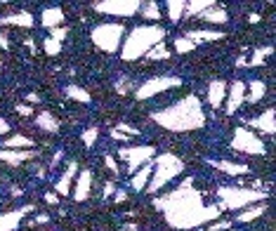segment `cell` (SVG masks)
<instances>
[{"mask_svg":"<svg viewBox=\"0 0 276 231\" xmlns=\"http://www.w3.org/2000/svg\"><path fill=\"white\" fill-rule=\"evenodd\" d=\"M111 137H114V139H118V142H130V135H125V132H121V130H118V128H116V130H114V128H111Z\"/></svg>","mask_w":276,"mask_h":231,"instance_id":"74e56055","label":"cell"},{"mask_svg":"<svg viewBox=\"0 0 276 231\" xmlns=\"http://www.w3.org/2000/svg\"><path fill=\"white\" fill-rule=\"evenodd\" d=\"M144 57H146V59H151V62H153V59H168L170 50L165 47V43H158V45H153L151 50L144 54Z\"/></svg>","mask_w":276,"mask_h":231,"instance_id":"484cf974","label":"cell"},{"mask_svg":"<svg viewBox=\"0 0 276 231\" xmlns=\"http://www.w3.org/2000/svg\"><path fill=\"white\" fill-rule=\"evenodd\" d=\"M45 200H47V203H57L59 196H57V193H45Z\"/></svg>","mask_w":276,"mask_h":231,"instance_id":"b9f144b4","label":"cell"},{"mask_svg":"<svg viewBox=\"0 0 276 231\" xmlns=\"http://www.w3.org/2000/svg\"><path fill=\"white\" fill-rule=\"evenodd\" d=\"M175 85H179V80H177V78H156V80H149V83H144L142 87H139L137 97H139V99H144V97H149V94L163 92V90L175 87Z\"/></svg>","mask_w":276,"mask_h":231,"instance_id":"30bf717a","label":"cell"},{"mask_svg":"<svg viewBox=\"0 0 276 231\" xmlns=\"http://www.w3.org/2000/svg\"><path fill=\"white\" fill-rule=\"evenodd\" d=\"M12 147H26V149H33V142L26 137H12L8 139L5 144H3V149H12Z\"/></svg>","mask_w":276,"mask_h":231,"instance_id":"f1b7e54d","label":"cell"},{"mask_svg":"<svg viewBox=\"0 0 276 231\" xmlns=\"http://www.w3.org/2000/svg\"><path fill=\"white\" fill-rule=\"evenodd\" d=\"M271 54V47H260V50H255L253 54V62H250V66H257V64H264V57H269Z\"/></svg>","mask_w":276,"mask_h":231,"instance_id":"1f68e13d","label":"cell"},{"mask_svg":"<svg viewBox=\"0 0 276 231\" xmlns=\"http://www.w3.org/2000/svg\"><path fill=\"white\" fill-rule=\"evenodd\" d=\"M118 156H121L123 161H128V170H130V175L135 172V170L142 165V163H149L153 156V149L151 147H132V149H121L118 151Z\"/></svg>","mask_w":276,"mask_h":231,"instance_id":"9c48e42d","label":"cell"},{"mask_svg":"<svg viewBox=\"0 0 276 231\" xmlns=\"http://www.w3.org/2000/svg\"><path fill=\"white\" fill-rule=\"evenodd\" d=\"M213 5H217L215 0H196V3H187V8H184V15H189V17L203 15V12H206V10H210Z\"/></svg>","mask_w":276,"mask_h":231,"instance_id":"d6986e66","label":"cell"},{"mask_svg":"<svg viewBox=\"0 0 276 231\" xmlns=\"http://www.w3.org/2000/svg\"><path fill=\"white\" fill-rule=\"evenodd\" d=\"M76 170L78 165L76 163H69V168H66V172L61 175V179L57 182V191L64 196V193H69V184H71V179H73V175H76Z\"/></svg>","mask_w":276,"mask_h":231,"instance_id":"ffe728a7","label":"cell"},{"mask_svg":"<svg viewBox=\"0 0 276 231\" xmlns=\"http://www.w3.org/2000/svg\"><path fill=\"white\" fill-rule=\"evenodd\" d=\"M250 125L262 132H267V135H274V108H269L267 116H260V118L250 121Z\"/></svg>","mask_w":276,"mask_h":231,"instance_id":"ac0fdd59","label":"cell"},{"mask_svg":"<svg viewBox=\"0 0 276 231\" xmlns=\"http://www.w3.org/2000/svg\"><path fill=\"white\" fill-rule=\"evenodd\" d=\"M234 149L236 151H245V154H264V144H262V139L250 130H236L234 132Z\"/></svg>","mask_w":276,"mask_h":231,"instance_id":"52a82bcc","label":"cell"},{"mask_svg":"<svg viewBox=\"0 0 276 231\" xmlns=\"http://www.w3.org/2000/svg\"><path fill=\"white\" fill-rule=\"evenodd\" d=\"M187 38L196 45V40H217V38H222V31H189L187 33Z\"/></svg>","mask_w":276,"mask_h":231,"instance_id":"d4e9b609","label":"cell"},{"mask_svg":"<svg viewBox=\"0 0 276 231\" xmlns=\"http://www.w3.org/2000/svg\"><path fill=\"white\" fill-rule=\"evenodd\" d=\"M26 101H29V104H36V101H38V97H36V94H29V97H26Z\"/></svg>","mask_w":276,"mask_h":231,"instance_id":"f6af8a7d","label":"cell"},{"mask_svg":"<svg viewBox=\"0 0 276 231\" xmlns=\"http://www.w3.org/2000/svg\"><path fill=\"white\" fill-rule=\"evenodd\" d=\"M66 94L73 97V99H78V101H90V94L85 92V90H80V87H76V85H71L69 90H66Z\"/></svg>","mask_w":276,"mask_h":231,"instance_id":"4dcf8cb0","label":"cell"},{"mask_svg":"<svg viewBox=\"0 0 276 231\" xmlns=\"http://www.w3.org/2000/svg\"><path fill=\"white\" fill-rule=\"evenodd\" d=\"M184 8H187V3L184 0H172V3H168V15L172 22H179V17H182Z\"/></svg>","mask_w":276,"mask_h":231,"instance_id":"83f0119b","label":"cell"},{"mask_svg":"<svg viewBox=\"0 0 276 231\" xmlns=\"http://www.w3.org/2000/svg\"><path fill=\"white\" fill-rule=\"evenodd\" d=\"M97 135H100L97 128H90V130L85 132V135H83V144H85V147H92V144L97 142Z\"/></svg>","mask_w":276,"mask_h":231,"instance_id":"e575fe53","label":"cell"},{"mask_svg":"<svg viewBox=\"0 0 276 231\" xmlns=\"http://www.w3.org/2000/svg\"><path fill=\"white\" fill-rule=\"evenodd\" d=\"M184 168V163L177 158V156H158L156 161H153V172H151V182H149V191H158L161 186H165L170 182V179L175 177V175H179Z\"/></svg>","mask_w":276,"mask_h":231,"instance_id":"277c9868","label":"cell"},{"mask_svg":"<svg viewBox=\"0 0 276 231\" xmlns=\"http://www.w3.org/2000/svg\"><path fill=\"white\" fill-rule=\"evenodd\" d=\"M61 19H64V12H61L59 8H47V10H43V17H40L43 26H47V29H57V26L61 24Z\"/></svg>","mask_w":276,"mask_h":231,"instance_id":"9a60e30c","label":"cell"},{"mask_svg":"<svg viewBox=\"0 0 276 231\" xmlns=\"http://www.w3.org/2000/svg\"><path fill=\"white\" fill-rule=\"evenodd\" d=\"M123 31H125V29H123L121 24H102V26H97V29L92 31V40H95L97 47L107 50V52H114V50H118V45H121Z\"/></svg>","mask_w":276,"mask_h":231,"instance_id":"8992f818","label":"cell"},{"mask_svg":"<svg viewBox=\"0 0 276 231\" xmlns=\"http://www.w3.org/2000/svg\"><path fill=\"white\" fill-rule=\"evenodd\" d=\"M194 47H196V45H194L189 38H177L175 40V50H177V52H189V50H194Z\"/></svg>","mask_w":276,"mask_h":231,"instance_id":"836d02e7","label":"cell"},{"mask_svg":"<svg viewBox=\"0 0 276 231\" xmlns=\"http://www.w3.org/2000/svg\"><path fill=\"white\" fill-rule=\"evenodd\" d=\"M8 130H10V125L5 123V121H0V135H5Z\"/></svg>","mask_w":276,"mask_h":231,"instance_id":"7bdbcfd3","label":"cell"},{"mask_svg":"<svg viewBox=\"0 0 276 231\" xmlns=\"http://www.w3.org/2000/svg\"><path fill=\"white\" fill-rule=\"evenodd\" d=\"M156 121L170 130H192V128L203 125V108L196 97H187L179 104H172L170 108L161 111L156 116Z\"/></svg>","mask_w":276,"mask_h":231,"instance_id":"7a4b0ae2","label":"cell"},{"mask_svg":"<svg viewBox=\"0 0 276 231\" xmlns=\"http://www.w3.org/2000/svg\"><path fill=\"white\" fill-rule=\"evenodd\" d=\"M29 210L31 208H22V210H12L8 215H0V231H12L24 217V212H29Z\"/></svg>","mask_w":276,"mask_h":231,"instance_id":"5bb4252c","label":"cell"},{"mask_svg":"<svg viewBox=\"0 0 276 231\" xmlns=\"http://www.w3.org/2000/svg\"><path fill=\"white\" fill-rule=\"evenodd\" d=\"M31 156H36L33 149H26V151H10V149H0V161H8V163H22Z\"/></svg>","mask_w":276,"mask_h":231,"instance_id":"e0dca14e","label":"cell"},{"mask_svg":"<svg viewBox=\"0 0 276 231\" xmlns=\"http://www.w3.org/2000/svg\"><path fill=\"white\" fill-rule=\"evenodd\" d=\"M17 111H19V113H24V116H31V108L24 106V104H17Z\"/></svg>","mask_w":276,"mask_h":231,"instance_id":"ab89813d","label":"cell"},{"mask_svg":"<svg viewBox=\"0 0 276 231\" xmlns=\"http://www.w3.org/2000/svg\"><path fill=\"white\" fill-rule=\"evenodd\" d=\"M50 33H52L50 38H52V40H57V43H61V40L66 38V29H61V26H59V29H52V31H50Z\"/></svg>","mask_w":276,"mask_h":231,"instance_id":"8d00e7d4","label":"cell"},{"mask_svg":"<svg viewBox=\"0 0 276 231\" xmlns=\"http://www.w3.org/2000/svg\"><path fill=\"white\" fill-rule=\"evenodd\" d=\"M90 182H92L90 172H80L78 179H76V189H73L71 196H73L76 200H85V198H87V193H90Z\"/></svg>","mask_w":276,"mask_h":231,"instance_id":"4fadbf2b","label":"cell"},{"mask_svg":"<svg viewBox=\"0 0 276 231\" xmlns=\"http://www.w3.org/2000/svg\"><path fill=\"white\" fill-rule=\"evenodd\" d=\"M213 165L224 170V172H229V175H243V172H248L245 165H236V163H229V161H213Z\"/></svg>","mask_w":276,"mask_h":231,"instance_id":"cb8c5ba5","label":"cell"},{"mask_svg":"<svg viewBox=\"0 0 276 231\" xmlns=\"http://www.w3.org/2000/svg\"><path fill=\"white\" fill-rule=\"evenodd\" d=\"M151 172H153V161H149L144 165V168L139 170L137 175L132 177V189H137V191H142V189H146V182H149V177H151Z\"/></svg>","mask_w":276,"mask_h":231,"instance_id":"2e32d148","label":"cell"},{"mask_svg":"<svg viewBox=\"0 0 276 231\" xmlns=\"http://www.w3.org/2000/svg\"><path fill=\"white\" fill-rule=\"evenodd\" d=\"M158 208H165L168 222L177 229H187V226H199L203 222H210L215 217H220V208L210 205L206 208L201 203V193L194 191L189 184H184L179 191L168 193L163 198L156 200Z\"/></svg>","mask_w":276,"mask_h":231,"instance_id":"6da1fadb","label":"cell"},{"mask_svg":"<svg viewBox=\"0 0 276 231\" xmlns=\"http://www.w3.org/2000/svg\"><path fill=\"white\" fill-rule=\"evenodd\" d=\"M36 123H38V128H43V130H47V132H57V128H59V123H57L50 113H40L38 118H36Z\"/></svg>","mask_w":276,"mask_h":231,"instance_id":"4316f807","label":"cell"},{"mask_svg":"<svg viewBox=\"0 0 276 231\" xmlns=\"http://www.w3.org/2000/svg\"><path fill=\"white\" fill-rule=\"evenodd\" d=\"M0 47H8V36H5V33L0 36Z\"/></svg>","mask_w":276,"mask_h":231,"instance_id":"ee69618b","label":"cell"},{"mask_svg":"<svg viewBox=\"0 0 276 231\" xmlns=\"http://www.w3.org/2000/svg\"><path fill=\"white\" fill-rule=\"evenodd\" d=\"M245 80H234V85L229 87V99H227V113H234L241 104L245 101Z\"/></svg>","mask_w":276,"mask_h":231,"instance_id":"8fae6325","label":"cell"},{"mask_svg":"<svg viewBox=\"0 0 276 231\" xmlns=\"http://www.w3.org/2000/svg\"><path fill=\"white\" fill-rule=\"evenodd\" d=\"M229 226H231V222H229V219H224V222L215 224V226H208V229H229Z\"/></svg>","mask_w":276,"mask_h":231,"instance_id":"f35d334b","label":"cell"},{"mask_svg":"<svg viewBox=\"0 0 276 231\" xmlns=\"http://www.w3.org/2000/svg\"><path fill=\"white\" fill-rule=\"evenodd\" d=\"M220 205L217 208L220 210H238V208H245V205H250V203H255V200H262L267 193L264 191H253V189H227V186H222L220 189Z\"/></svg>","mask_w":276,"mask_h":231,"instance_id":"5b68a950","label":"cell"},{"mask_svg":"<svg viewBox=\"0 0 276 231\" xmlns=\"http://www.w3.org/2000/svg\"><path fill=\"white\" fill-rule=\"evenodd\" d=\"M59 50H61V43H57V40H52V38L45 40V52L47 54H57Z\"/></svg>","mask_w":276,"mask_h":231,"instance_id":"d590c367","label":"cell"},{"mask_svg":"<svg viewBox=\"0 0 276 231\" xmlns=\"http://www.w3.org/2000/svg\"><path fill=\"white\" fill-rule=\"evenodd\" d=\"M107 165H109L111 170H114V172H118V165H116V161L111 158V156H107Z\"/></svg>","mask_w":276,"mask_h":231,"instance_id":"60d3db41","label":"cell"},{"mask_svg":"<svg viewBox=\"0 0 276 231\" xmlns=\"http://www.w3.org/2000/svg\"><path fill=\"white\" fill-rule=\"evenodd\" d=\"M142 5H144V3H142ZM142 12H144V17H149V19H158V17H161V10H158L156 3H146L144 8H142Z\"/></svg>","mask_w":276,"mask_h":231,"instance_id":"d6a6232c","label":"cell"},{"mask_svg":"<svg viewBox=\"0 0 276 231\" xmlns=\"http://www.w3.org/2000/svg\"><path fill=\"white\" fill-rule=\"evenodd\" d=\"M0 24H3V26H8V24H12V26H31V24H33V17H31L29 12H19V15L5 17Z\"/></svg>","mask_w":276,"mask_h":231,"instance_id":"7402d4cb","label":"cell"},{"mask_svg":"<svg viewBox=\"0 0 276 231\" xmlns=\"http://www.w3.org/2000/svg\"><path fill=\"white\" fill-rule=\"evenodd\" d=\"M165 38V29L156 26V24H144V26H135L128 40L123 43V59H137L146 54L153 45L163 43Z\"/></svg>","mask_w":276,"mask_h":231,"instance_id":"3957f363","label":"cell"},{"mask_svg":"<svg viewBox=\"0 0 276 231\" xmlns=\"http://www.w3.org/2000/svg\"><path fill=\"white\" fill-rule=\"evenodd\" d=\"M142 8L139 0H116V3H95L97 12H107V15H118V17H130Z\"/></svg>","mask_w":276,"mask_h":231,"instance_id":"ba28073f","label":"cell"},{"mask_svg":"<svg viewBox=\"0 0 276 231\" xmlns=\"http://www.w3.org/2000/svg\"><path fill=\"white\" fill-rule=\"evenodd\" d=\"M245 87H250V94H248V101H250V104L260 101V97L264 94V90H267L262 80H250V83H245Z\"/></svg>","mask_w":276,"mask_h":231,"instance_id":"603a6c76","label":"cell"},{"mask_svg":"<svg viewBox=\"0 0 276 231\" xmlns=\"http://www.w3.org/2000/svg\"><path fill=\"white\" fill-rule=\"evenodd\" d=\"M203 19L210 24H222V22H227V12L222 10V5H213L210 10L203 12Z\"/></svg>","mask_w":276,"mask_h":231,"instance_id":"44dd1931","label":"cell"},{"mask_svg":"<svg viewBox=\"0 0 276 231\" xmlns=\"http://www.w3.org/2000/svg\"><path fill=\"white\" fill-rule=\"evenodd\" d=\"M262 212H264V205H257V208H250L248 212H241L236 219L238 222H250V219H255V217H260Z\"/></svg>","mask_w":276,"mask_h":231,"instance_id":"f546056e","label":"cell"},{"mask_svg":"<svg viewBox=\"0 0 276 231\" xmlns=\"http://www.w3.org/2000/svg\"><path fill=\"white\" fill-rule=\"evenodd\" d=\"M224 94H227V83H224V80L208 83V101H210V106H220V101L224 99Z\"/></svg>","mask_w":276,"mask_h":231,"instance_id":"7c38bea8","label":"cell"}]
</instances>
